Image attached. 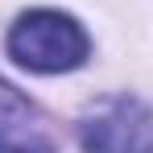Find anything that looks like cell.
Returning a JSON list of instances; mask_svg holds the SVG:
<instances>
[{"instance_id":"cell-1","label":"cell","mask_w":153,"mask_h":153,"mask_svg":"<svg viewBox=\"0 0 153 153\" xmlns=\"http://www.w3.org/2000/svg\"><path fill=\"white\" fill-rule=\"evenodd\" d=\"M8 54L37 75H62L87 62L91 37L71 13L58 8H29L8 29Z\"/></svg>"},{"instance_id":"cell-2","label":"cell","mask_w":153,"mask_h":153,"mask_svg":"<svg viewBox=\"0 0 153 153\" xmlns=\"http://www.w3.org/2000/svg\"><path fill=\"white\" fill-rule=\"evenodd\" d=\"M83 153H153V112L137 95L103 100L79 124Z\"/></svg>"},{"instance_id":"cell-3","label":"cell","mask_w":153,"mask_h":153,"mask_svg":"<svg viewBox=\"0 0 153 153\" xmlns=\"http://www.w3.org/2000/svg\"><path fill=\"white\" fill-rule=\"evenodd\" d=\"M0 153H54L33 128L25 124H8V128H0Z\"/></svg>"},{"instance_id":"cell-4","label":"cell","mask_w":153,"mask_h":153,"mask_svg":"<svg viewBox=\"0 0 153 153\" xmlns=\"http://www.w3.org/2000/svg\"><path fill=\"white\" fill-rule=\"evenodd\" d=\"M25 120H33L29 100L17 91V87H8V83L0 79V128H8V124H25Z\"/></svg>"}]
</instances>
